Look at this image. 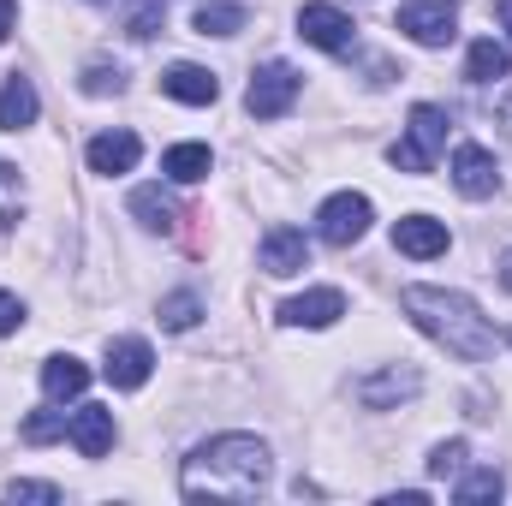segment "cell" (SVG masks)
Instances as JSON below:
<instances>
[{"mask_svg":"<svg viewBox=\"0 0 512 506\" xmlns=\"http://www.w3.org/2000/svg\"><path fill=\"white\" fill-rule=\"evenodd\" d=\"M274 477V459L256 435H215L203 447H191L185 471H179V495L185 501H256Z\"/></svg>","mask_w":512,"mask_h":506,"instance_id":"6da1fadb","label":"cell"},{"mask_svg":"<svg viewBox=\"0 0 512 506\" xmlns=\"http://www.w3.org/2000/svg\"><path fill=\"white\" fill-rule=\"evenodd\" d=\"M399 310H405L435 346H447V352L465 358V364H483V358H495V346H501V334L489 328V316H483L465 292H447V286H405V292H399Z\"/></svg>","mask_w":512,"mask_h":506,"instance_id":"7a4b0ae2","label":"cell"},{"mask_svg":"<svg viewBox=\"0 0 512 506\" xmlns=\"http://www.w3.org/2000/svg\"><path fill=\"white\" fill-rule=\"evenodd\" d=\"M441 143H447V108L417 102V108H411V126H405V137L387 149V161H393L399 173H429Z\"/></svg>","mask_w":512,"mask_h":506,"instance_id":"3957f363","label":"cell"},{"mask_svg":"<svg viewBox=\"0 0 512 506\" xmlns=\"http://www.w3.org/2000/svg\"><path fill=\"white\" fill-rule=\"evenodd\" d=\"M370 221H376L370 197H364V191H340V197H328V203L316 209V239L334 245V251H346V245H358V239L370 233Z\"/></svg>","mask_w":512,"mask_h":506,"instance_id":"277c9868","label":"cell"},{"mask_svg":"<svg viewBox=\"0 0 512 506\" xmlns=\"http://www.w3.org/2000/svg\"><path fill=\"white\" fill-rule=\"evenodd\" d=\"M417 48H447L459 36V0H405L393 18Z\"/></svg>","mask_w":512,"mask_h":506,"instance_id":"5b68a950","label":"cell"},{"mask_svg":"<svg viewBox=\"0 0 512 506\" xmlns=\"http://www.w3.org/2000/svg\"><path fill=\"white\" fill-rule=\"evenodd\" d=\"M298 72L286 66V60H268V66H256L251 72V90H245V108H251L256 120H280L292 102H298Z\"/></svg>","mask_w":512,"mask_h":506,"instance_id":"8992f818","label":"cell"},{"mask_svg":"<svg viewBox=\"0 0 512 506\" xmlns=\"http://www.w3.org/2000/svg\"><path fill=\"white\" fill-rule=\"evenodd\" d=\"M298 36H304L310 48H322V54H352L358 24H352L340 6H328V0H310V6H298Z\"/></svg>","mask_w":512,"mask_h":506,"instance_id":"52a82bcc","label":"cell"},{"mask_svg":"<svg viewBox=\"0 0 512 506\" xmlns=\"http://www.w3.org/2000/svg\"><path fill=\"white\" fill-rule=\"evenodd\" d=\"M417 387H423V376H417L411 364H387V370H376V376L352 381V399H358L364 411H393L399 399H417Z\"/></svg>","mask_w":512,"mask_h":506,"instance_id":"ba28073f","label":"cell"},{"mask_svg":"<svg viewBox=\"0 0 512 506\" xmlns=\"http://www.w3.org/2000/svg\"><path fill=\"white\" fill-rule=\"evenodd\" d=\"M340 316H346V292L340 286H310V292H298V298L280 304L286 328H334Z\"/></svg>","mask_w":512,"mask_h":506,"instance_id":"9c48e42d","label":"cell"},{"mask_svg":"<svg viewBox=\"0 0 512 506\" xmlns=\"http://www.w3.org/2000/svg\"><path fill=\"white\" fill-rule=\"evenodd\" d=\"M453 191L459 197H495L501 191V167L483 143H459L453 149Z\"/></svg>","mask_w":512,"mask_h":506,"instance_id":"30bf717a","label":"cell"},{"mask_svg":"<svg viewBox=\"0 0 512 506\" xmlns=\"http://www.w3.org/2000/svg\"><path fill=\"white\" fill-rule=\"evenodd\" d=\"M447 245H453V233H447V221H435V215H405V221H393V251L417 256V262L447 256Z\"/></svg>","mask_w":512,"mask_h":506,"instance_id":"8fae6325","label":"cell"},{"mask_svg":"<svg viewBox=\"0 0 512 506\" xmlns=\"http://www.w3.org/2000/svg\"><path fill=\"white\" fill-rule=\"evenodd\" d=\"M155 370V352H149V340H108V358H102V376L114 381L120 393H137L143 381Z\"/></svg>","mask_w":512,"mask_h":506,"instance_id":"7c38bea8","label":"cell"},{"mask_svg":"<svg viewBox=\"0 0 512 506\" xmlns=\"http://www.w3.org/2000/svg\"><path fill=\"white\" fill-rule=\"evenodd\" d=\"M66 435H72V447H78L84 459H102L120 429H114V411H108V405H78V411L66 417Z\"/></svg>","mask_w":512,"mask_h":506,"instance_id":"4fadbf2b","label":"cell"},{"mask_svg":"<svg viewBox=\"0 0 512 506\" xmlns=\"http://www.w3.org/2000/svg\"><path fill=\"white\" fill-rule=\"evenodd\" d=\"M262 274H274V280H286V274H298L304 262H310V239L298 233V227H268V239H262Z\"/></svg>","mask_w":512,"mask_h":506,"instance_id":"5bb4252c","label":"cell"},{"mask_svg":"<svg viewBox=\"0 0 512 506\" xmlns=\"http://www.w3.org/2000/svg\"><path fill=\"white\" fill-rule=\"evenodd\" d=\"M161 90H167L173 102H185V108H209V102L221 96V78H215L209 66L179 60V66H167V72H161Z\"/></svg>","mask_w":512,"mask_h":506,"instance_id":"9a60e30c","label":"cell"},{"mask_svg":"<svg viewBox=\"0 0 512 506\" xmlns=\"http://www.w3.org/2000/svg\"><path fill=\"white\" fill-rule=\"evenodd\" d=\"M36 114H42V102H36V84H30L24 72H6V84H0V131L36 126Z\"/></svg>","mask_w":512,"mask_h":506,"instance_id":"2e32d148","label":"cell"},{"mask_svg":"<svg viewBox=\"0 0 512 506\" xmlns=\"http://www.w3.org/2000/svg\"><path fill=\"white\" fill-rule=\"evenodd\" d=\"M137 155H143L137 131H102V137H90V173H131Z\"/></svg>","mask_w":512,"mask_h":506,"instance_id":"e0dca14e","label":"cell"},{"mask_svg":"<svg viewBox=\"0 0 512 506\" xmlns=\"http://www.w3.org/2000/svg\"><path fill=\"white\" fill-rule=\"evenodd\" d=\"M131 215H137L149 233H173V227H179V203H173V191H161V185H137V191H131Z\"/></svg>","mask_w":512,"mask_h":506,"instance_id":"ac0fdd59","label":"cell"},{"mask_svg":"<svg viewBox=\"0 0 512 506\" xmlns=\"http://www.w3.org/2000/svg\"><path fill=\"white\" fill-rule=\"evenodd\" d=\"M90 387V364H78L72 352H54L48 364H42V393L48 399H78Z\"/></svg>","mask_w":512,"mask_h":506,"instance_id":"d6986e66","label":"cell"},{"mask_svg":"<svg viewBox=\"0 0 512 506\" xmlns=\"http://www.w3.org/2000/svg\"><path fill=\"white\" fill-rule=\"evenodd\" d=\"M209 167H215L209 143H173V149L161 155V173H167L173 185H197V179H209Z\"/></svg>","mask_w":512,"mask_h":506,"instance_id":"ffe728a7","label":"cell"},{"mask_svg":"<svg viewBox=\"0 0 512 506\" xmlns=\"http://www.w3.org/2000/svg\"><path fill=\"white\" fill-rule=\"evenodd\" d=\"M507 72H512V54L495 42V36L471 42V54H465V78H471V84H501Z\"/></svg>","mask_w":512,"mask_h":506,"instance_id":"44dd1931","label":"cell"},{"mask_svg":"<svg viewBox=\"0 0 512 506\" xmlns=\"http://www.w3.org/2000/svg\"><path fill=\"white\" fill-rule=\"evenodd\" d=\"M191 24H197V36H239L245 30V6L239 0H197Z\"/></svg>","mask_w":512,"mask_h":506,"instance_id":"7402d4cb","label":"cell"},{"mask_svg":"<svg viewBox=\"0 0 512 506\" xmlns=\"http://www.w3.org/2000/svg\"><path fill=\"white\" fill-rule=\"evenodd\" d=\"M501 489H507V477H501L495 465H483V471H459L453 501L459 506H483V501H501Z\"/></svg>","mask_w":512,"mask_h":506,"instance_id":"603a6c76","label":"cell"},{"mask_svg":"<svg viewBox=\"0 0 512 506\" xmlns=\"http://www.w3.org/2000/svg\"><path fill=\"white\" fill-rule=\"evenodd\" d=\"M161 18H167V0H131L126 36H131V42H149V36L161 30Z\"/></svg>","mask_w":512,"mask_h":506,"instance_id":"cb8c5ba5","label":"cell"},{"mask_svg":"<svg viewBox=\"0 0 512 506\" xmlns=\"http://www.w3.org/2000/svg\"><path fill=\"white\" fill-rule=\"evenodd\" d=\"M203 316V304H197V292H173V298H161V328H173V334H185L191 322Z\"/></svg>","mask_w":512,"mask_h":506,"instance_id":"d4e9b609","label":"cell"},{"mask_svg":"<svg viewBox=\"0 0 512 506\" xmlns=\"http://www.w3.org/2000/svg\"><path fill=\"white\" fill-rule=\"evenodd\" d=\"M18 435H24L30 447H48V441H60V435H66V411H30Z\"/></svg>","mask_w":512,"mask_h":506,"instance_id":"484cf974","label":"cell"},{"mask_svg":"<svg viewBox=\"0 0 512 506\" xmlns=\"http://www.w3.org/2000/svg\"><path fill=\"white\" fill-rule=\"evenodd\" d=\"M465 459H471V447H465V441H435V447H429V477H441V483H447V477H459V471H465Z\"/></svg>","mask_w":512,"mask_h":506,"instance_id":"4316f807","label":"cell"},{"mask_svg":"<svg viewBox=\"0 0 512 506\" xmlns=\"http://www.w3.org/2000/svg\"><path fill=\"white\" fill-rule=\"evenodd\" d=\"M120 90H126V72L120 66H102V60L84 66V96H120Z\"/></svg>","mask_w":512,"mask_h":506,"instance_id":"83f0119b","label":"cell"},{"mask_svg":"<svg viewBox=\"0 0 512 506\" xmlns=\"http://www.w3.org/2000/svg\"><path fill=\"white\" fill-rule=\"evenodd\" d=\"M6 495H12V501H42V506L60 501V489H54V483H24V477H18V483H6Z\"/></svg>","mask_w":512,"mask_h":506,"instance_id":"f1b7e54d","label":"cell"},{"mask_svg":"<svg viewBox=\"0 0 512 506\" xmlns=\"http://www.w3.org/2000/svg\"><path fill=\"white\" fill-rule=\"evenodd\" d=\"M24 328V304L12 292H0V334H18Z\"/></svg>","mask_w":512,"mask_h":506,"instance_id":"f546056e","label":"cell"},{"mask_svg":"<svg viewBox=\"0 0 512 506\" xmlns=\"http://www.w3.org/2000/svg\"><path fill=\"white\" fill-rule=\"evenodd\" d=\"M12 18H18V0H0V42L12 36Z\"/></svg>","mask_w":512,"mask_h":506,"instance_id":"4dcf8cb0","label":"cell"},{"mask_svg":"<svg viewBox=\"0 0 512 506\" xmlns=\"http://www.w3.org/2000/svg\"><path fill=\"white\" fill-rule=\"evenodd\" d=\"M495 12H501V30L512 36V0H495Z\"/></svg>","mask_w":512,"mask_h":506,"instance_id":"1f68e13d","label":"cell"},{"mask_svg":"<svg viewBox=\"0 0 512 506\" xmlns=\"http://www.w3.org/2000/svg\"><path fill=\"white\" fill-rule=\"evenodd\" d=\"M501 286H507V292H512V251L501 256Z\"/></svg>","mask_w":512,"mask_h":506,"instance_id":"d6a6232c","label":"cell"},{"mask_svg":"<svg viewBox=\"0 0 512 506\" xmlns=\"http://www.w3.org/2000/svg\"><path fill=\"white\" fill-rule=\"evenodd\" d=\"M0 185H18V167H6V161H0Z\"/></svg>","mask_w":512,"mask_h":506,"instance_id":"836d02e7","label":"cell"},{"mask_svg":"<svg viewBox=\"0 0 512 506\" xmlns=\"http://www.w3.org/2000/svg\"><path fill=\"white\" fill-rule=\"evenodd\" d=\"M6 227H12V215H6V209H0V233H6Z\"/></svg>","mask_w":512,"mask_h":506,"instance_id":"e575fe53","label":"cell"},{"mask_svg":"<svg viewBox=\"0 0 512 506\" xmlns=\"http://www.w3.org/2000/svg\"><path fill=\"white\" fill-rule=\"evenodd\" d=\"M96 6H102V0H96Z\"/></svg>","mask_w":512,"mask_h":506,"instance_id":"d590c367","label":"cell"},{"mask_svg":"<svg viewBox=\"0 0 512 506\" xmlns=\"http://www.w3.org/2000/svg\"><path fill=\"white\" fill-rule=\"evenodd\" d=\"M507 340H512V334H507Z\"/></svg>","mask_w":512,"mask_h":506,"instance_id":"8d00e7d4","label":"cell"}]
</instances>
